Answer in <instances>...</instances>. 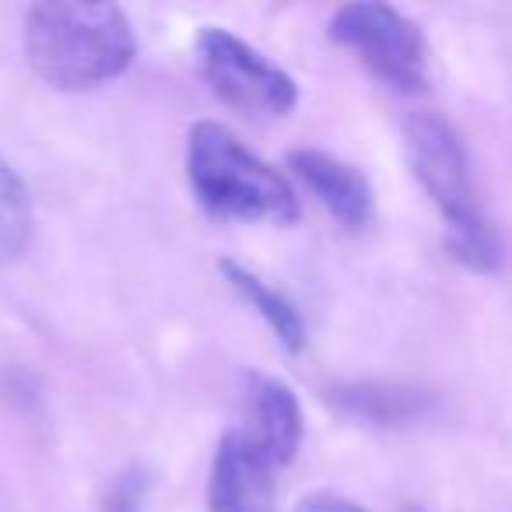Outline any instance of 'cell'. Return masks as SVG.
<instances>
[{"mask_svg":"<svg viewBox=\"0 0 512 512\" xmlns=\"http://www.w3.org/2000/svg\"><path fill=\"white\" fill-rule=\"evenodd\" d=\"M25 53L57 92H92L130 71L137 36L120 4L46 0L25 15Z\"/></svg>","mask_w":512,"mask_h":512,"instance_id":"6da1fadb","label":"cell"},{"mask_svg":"<svg viewBox=\"0 0 512 512\" xmlns=\"http://www.w3.org/2000/svg\"><path fill=\"white\" fill-rule=\"evenodd\" d=\"M404 151L414 179L446 221V246L456 264L474 274H498L505 246L484 214L463 137L435 113H414L404 123Z\"/></svg>","mask_w":512,"mask_h":512,"instance_id":"7a4b0ae2","label":"cell"},{"mask_svg":"<svg viewBox=\"0 0 512 512\" xmlns=\"http://www.w3.org/2000/svg\"><path fill=\"white\" fill-rule=\"evenodd\" d=\"M186 179L193 200L218 221L295 225L302 214L295 186L214 120H200L190 127Z\"/></svg>","mask_w":512,"mask_h":512,"instance_id":"3957f363","label":"cell"},{"mask_svg":"<svg viewBox=\"0 0 512 512\" xmlns=\"http://www.w3.org/2000/svg\"><path fill=\"white\" fill-rule=\"evenodd\" d=\"M330 39L393 92L418 95L428 88L425 32L404 11L379 0L344 4L330 18Z\"/></svg>","mask_w":512,"mask_h":512,"instance_id":"277c9868","label":"cell"},{"mask_svg":"<svg viewBox=\"0 0 512 512\" xmlns=\"http://www.w3.org/2000/svg\"><path fill=\"white\" fill-rule=\"evenodd\" d=\"M197 67L221 102L256 116H288L299 106L295 78L235 32L207 25L197 36Z\"/></svg>","mask_w":512,"mask_h":512,"instance_id":"5b68a950","label":"cell"},{"mask_svg":"<svg viewBox=\"0 0 512 512\" xmlns=\"http://www.w3.org/2000/svg\"><path fill=\"white\" fill-rule=\"evenodd\" d=\"M274 463L249 442L246 432H228L218 442L207 477L211 512H278L274 509Z\"/></svg>","mask_w":512,"mask_h":512,"instance_id":"8992f818","label":"cell"},{"mask_svg":"<svg viewBox=\"0 0 512 512\" xmlns=\"http://www.w3.org/2000/svg\"><path fill=\"white\" fill-rule=\"evenodd\" d=\"M288 165L295 176L306 183V190L323 204V211L348 232H362L372 225L376 214V190H372L369 176L358 165L344 162V158L330 155L320 148H295L288 155Z\"/></svg>","mask_w":512,"mask_h":512,"instance_id":"52a82bcc","label":"cell"},{"mask_svg":"<svg viewBox=\"0 0 512 512\" xmlns=\"http://www.w3.org/2000/svg\"><path fill=\"white\" fill-rule=\"evenodd\" d=\"M302 407L295 390L278 376H249V442L274 467H288L302 446Z\"/></svg>","mask_w":512,"mask_h":512,"instance_id":"ba28073f","label":"cell"},{"mask_svg":"<svg viewBox=\"0 0 512 512\" xmlns=\"http://www.w3.org/2000/svg\"><path fill=\"white\" fill-rule=\"evenodd\" d=\"M327 400L351 421L372 428H404L435 411V393L414 383H386V379H355L334 383Z\"/></svg>","mask_w":512,"mask_h":512,"instance_id":"9c48e42d","label":"cell"},{"mask_svg":"<svg viewBox=\"0 0 512 512\" xmlns=\"http://www.w3.org/2000/svg\"><path fill=\"white\" fill-rule=\"evenodd\" d=\"M218 271H221V278L228 281V288H232L249 309L260 313V320L274 330V337H278L288 355H302V351H306V344H309L306 320H302V313L295 309V302L288 299V295H281L278 288L267 285L260 274L235 264V260H218Z\"/></svg>","mask_w":512,"mask_h":512,"instance_id":"30bf717a","label":"cell"},{"mask_svg":"<svg viewBox=\"0 0 512 512\" xmlns=\"http://www.w3.org/2000/svg\"><path fill=\"white\" fill-rule=\"evenodd\" d=\"M32 239V200L22 176L0 151V267L22 260Z\"/></svg>","mask_w":512,"mask_h":512,"instance_id":"8fae6325","label":"cell"},{"mask_svg":"<svg viewBox=\"0 0 512 512\" xmlns=\"http://www.w3.org/2000/svg\"><path fill=\"white\" fill-rule=\"evenodd\" d=\"M148 491H151L148 470L130 463L127 470H120V474L113 477L106 498H102V512H144Z\"/></svg>","mask_w":512,"mask_h":512,"instance_id":"7c38bea8","label":"cell"},{"mask_svg":"<svg viewBox=\"0 0 512 512\" xmlns=\"http://www.w3.org/2000/svg\"><path fill=\"white\" fill-rule=\"evenodd\" d=\"M292 512H369L365 505H358L355 498L337 495V491H313L306 495Z\"/></svg>","mask_w":512,"mask_h":512,"instance_id":"4fadbf2b","label":"cell"},{"mask_svg":"<svg viewBox=\"0 0 512 512\" xmlns=\"http://www.w3.org/2000/svg\"><path fill=\"white\" fill-rule=\"evenodd\" d=\"M404 512H425V509H421V505H414V502H407V505H404Z\"/></svg>","mask_w":512,"mask_h":512,"instance_id":"5bb4252c","label":"cell"}]
</instances>
